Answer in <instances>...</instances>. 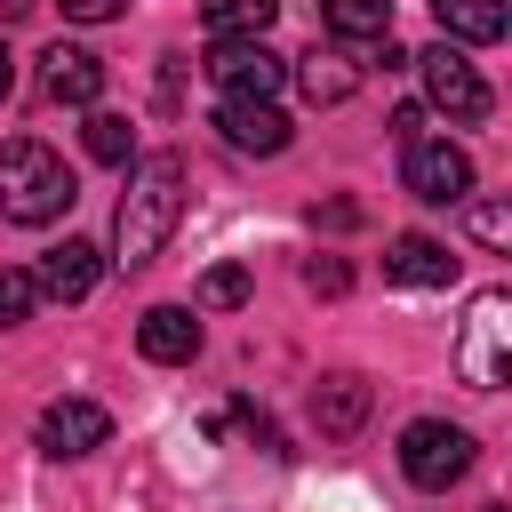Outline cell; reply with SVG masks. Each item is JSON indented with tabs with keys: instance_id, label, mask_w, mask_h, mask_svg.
Returning <instances> with one entry per match:
<instances>
[{
	"instance_id": "cell-26",
	"label": "cell",
	"mask_w": 512,
	"mask_h": 512,
	"mask_svg": "<svg viewBox=\"0 0 512 512\" xmlns=\"http://www.w3.org/2000/svg\"><path fill=\"white\" fill-rule=\"evenodd\" d=\"M312 224H336V232H344V224H360V208H352V200H328V208H312Z\"/></svg>"
},
{
	"instance_id": "cell-10",
	"label": "cell",
	"mask_w": 512,
	"mask_h": 512,
	"mask_svg": "<svg viewBox=\"0 0 512 512\" xmlns=\"http://www.w3.org/2000/svg\"><path fill=\"white\" fill-rule=\"evenodd\" d=\"M112 440V416L96 408V400H48L40 408V448L48 456H88V448H104Z\"/></svg>"
},
{
	"instance_id": "cell-21",
	"label": "cell",
	"mask_w": 512,
	"mask_h": 512,
	"mask_svg": "<svg viewBox=\"0 0 512 512\" xmlns=\"http://www.w3.org/2000/svg\"><path fill=\"white\" fill-rule=\"evenodd\" d=\"M200 304H216V312H232V304H248V264H216V272L200 280Z\"/></svg>"
},
{
	"instance_id": "cell-14",
	"label": "cell",
	"mask_w": 512,
	"mask_h": 512,
	"mask_svg": "<svg viewBox=\"0 0 512 512\" xmlns=\"http://www.w3.org/2000/svg\"><path fill=\"white\" fill-rule=\"evenodd\" d=\"M384 272H392L400 288H448V280H456V256H448L432 232H400V240L384 248Z\"/></svg>"
},
{
	"instance_id": "cell-16",
	"label": "cell",
	"mask_w": 512,
	"mask_h": 512,
	"mask_svg": "<svg viewBox=\"0 0 512 512\" xmlns=\"http://www.w3.org/2000/svg\"><path fill=\"white\" fill-rule=\"evenodd\" d=\"M272 16H280V0H200V24L216 40H264Z\"/></svg>"
},
{
	"instance_id": "cell-1",
	"label": "cell",
	"mask_w": 512,
	"mask_h": 512,
	"mask_svg": "<svg viewBox=\"0 0 512 512\" xmlns=\"http://www.w3.org/2000/svg\"><path fill=\"white\" fill-rule=\"evenodd\" d=\"M176 216H184V160H176V152L136 160V168H128V192H120V208H112V264H128V272L152 264V256L168 248Z\"/></svg>"
},
{
	"instance_id": "cell-25",
	"label": "cell",
	"mask_w": 512,
	"mask_h": 512,
	"mask_svg": "<svg viewBox=\"0 0 512 512\" xmlns=\"http://www.w3.org/2000/svg\"><path fill=\"white\" fill-rule=\"evenodd\" d=\"M392 136L416 144V136H424V104H400V112H392Z\"/></svg>"
},
{
	"instance_id": "cell-13",
	"label": "cell",
	"mask_w": 512,
	"mask_h": 512,
	"mask_svg": "<svg viewBox=\"0 0 512 512\" xmlns=\"http://www.w3.org/2000/svg\"><path fill=\"white\" fill-rule=\"evenodd\" d=\"M40 88L56 96V104H96L104 96V56H88V48H48L40 56Z\"/></svg>"
},
{
	"instance_id": "cell-15",
	"label": "cell",
	"mask_w": 512,
	"mask_h": 512,
	"mask_svg": "<svg viewBox=\"0 0 512 512\" xmlns=\"http://www.w3.org/2000/svg\"><path fill=\"white\" fill-rule=\"evenodd\" d=\"M432 16H440V40H456V48H488V40H504V0H432Z\"/></svg>"
},
{
	"instance_id": "cell-12",
	"label": "cell",
	"mask_w": 512,
	"mask_h": 512,
	"mask_svg": "<svg viewBox=\"0 0 512 512\" xmlns=\"http://www.w3.org/2000/svg\"><path fill=\"white\" fill-rule=\"evenodd\" d=\"M136 352L160 360V368H184V360L200 352V320H192L184 304H152V312L136 320Z\"/></svg>"
},
{
	"instance_id": "cell-7",
	"label": "cell",
	"mask_w": 512,
	"mask_h": 512,
	"mask_svg": "<svg viewBox=\"0 0 512 512\" xmlns=\"http://www.w3.org/2000/svg\"><path fill=\"white\" fill-rule=\"evenodd\" d=\"M216 136L232 144V152H256V160H272V152H288V112L272 104V96H224L216 104Z\"/></svg>"
},
{
	"instance_id": "cell-22",
	"label": "cell",
	"mask_w": 512,
	"mask_h": 512,
	"mask_svg": "<svg viewBox=\"0 0 512 512\" xmlns=\"http://www.w3.org/2000/svg\"><path fill=\"white\" fill-rule=\"evenodd\" d=\"M32 304H40V280L32 272H0V328L32 320Z\"/></svg>"
},
{
	"instance_id": "cell-18",
	"label": "cell",
	"mask_w": 512,
	"mask_h": 512,
	"mask_svg": "<svg viewBox=\"0 0 512 512\" xmlns=\"http://www.w3.org/2000/svg\"><path fill=\"white\" fill-rule=\"evenodd\" d=\"M296 80H304V96H312V104H344V96L360 88V72H352V64H344L336 48H328V56L312 48V56L296 64Z\"/></svg>"
},
{
	"instance_id": "cell-2",
	"label": "cell",
	"mask_w": 512,
	"mask_h": 512,
	"mask_svg": "<svg viewBox=\"0 0 512 512\" xmlns=\"http://www.w3.org/2000/svg\"><path fill=\"white\" fill-rule=\"evenodd\" d=\"M72 200H80V184L40 136H8L0 144V216L8 224H56Z\"/></svg>"
},
{
	"instance_id": "cell-6",
	"label": "cell",
	"mask_w": 512,
	"mask_h": 512,
	"mask_svg": "<svg viewBox=\"0 0 512 512\" xmlns=\"http://www.w3.org/2000/svg\"><path fill=\"white\" fill-rule=\"evenodd\" d=\"M400 184L424 208H456V200H472V160L448 136H416V144H400Z\"/></svg>"
},
{
	"instance_id": "cell-3",
	"label": "cell",
	"mask_w": 512,
	"mask_h": 512,
	"mask_svg": "<svg viewBox=\"0 0 512 512\" xmlns=\"http://www.w3.org/2000/svg\"><path fill=\"white\" fill-rule=\"evenodd\" d=\"M456 376L472 392H504V376H512V296L504 288H480L472 296L464 336H456Z\"/></svg>"
},
{
	"instance_id": "cell-9",
	"label": "cell",
	"mask_w": 512,
	"mask_h": 512,
	"mask_svg": "<svg viewBox=\"0 0 512 512\" xmlns=\"http://www.w3.org/2000/svg\"><path fill=\"white\" fill-rule=\"evenodd\" d=\"M40 296H56V304H80L96 280H104V248L96 240H56V248H40Z\"/></svg>"
},
{
	"instance_id": "cell-24",
	"label": "cell",
	"mask_w": 512,
	"mask_h": 512,
	"mask_svg": "<svg viewBox=\"0 0 512 512\" xmlns=\"http://www.w3.org/2000/svg\"><path fill=\"white\" fill-rule=\"evenodd\" d=\"M56 8H64L72 24H112V16H120V0H56Z\"/></svg>"
},
{
	"instance_id": "cell-23",
	"label": "cell",
	"mask_w": 512,
	"mask_h": 512,
	"mask_svg": "<svg viewBox=\"0 0 512 512\" xmlns=\"http://www.w3.org/2000/svg\"><path fill=\"white\" fill-rule=\"evenodd\" d=\"M304 288H312V296H344V288H352V272H344L336 256H312V264H304Z\"/></svg>"
},
{
	"instance_id": "cell-17",
	"label": "cell",
	"mask_w": 512,
	"mask_h": 512,
	"mask_svg": "<svg viewBox=\"0 0 512 512\" xmlns=\"http://www.w3.org/2000/svg\"><path fill=\"white\" fill-rule=\"evenodd\" d=\"M320 24L336 40H384L392 32V0H320Z\"/></svg>"
},
{
	"instance_id": "cell-8",
	"label": "cell",
	"mask_w": 512,
	"mask_h": 512,
	"mask_svg": "<svg viewBox=\"0 0 512 512\" xmlns=\"http://www.w3.org/2000/svg\"><path fill=\"white\" fill-rule=\"evenodd\" d=\"M208 80H216L224 96H280L288 64H280L264 40H216V48H208Z\"/></svg>"
},
{
	"instance_id": "cell-20",
	"label": "cell",
	"mask_w": 512,
	"mask_h": 512,
	"mask_svg": "<svg viewBox=\"0 0 512 512\" xmlns=\"http://www.w3.org/2000/svg\"><path fill=\"white\" fill-rule=\"evenodd\" d=\"M456 208H464V232L480 248H512V208L504 200H456Z\"/></svg>"
},
{
	"instance_id": "cell-19",
	"label": "cell",
	"mask_w": 512,
	"mask_h": 512,
	"mask_svg": "<svg viewBox=\"0 0 512 512\" xmlns=\"http://www.w3.org/2000/svg\"><path fill=\"white\" fill-rule=\"evenodd\" d=\"M80 144H88V160H104V168H128V160H136V128H128L120 112H88Z\"/></svg>"
},
{
	"instance_id": "cell-5",
	"label": "cell",
	"mask_w": 512,
	"mask_h": 512,
	"mask_svg": "<svg viewBox=\"0 0 512 512\" xmlns=\"http://www.w3.org/2000/svg\"><path fill=\"white\" fill-rule=\"evenodd\" d=\"M416 72H424V96H432L448 120H488V112H496L488 80L472 72V56H464L456 40H432V48L416 56Z\"/></svg>"
},
{
	"instance_id": "cell-27",
	"label": "cell",
	"mask_w": 512,
	"mask_h": 512,
	"mask_svg": "<svg viewBox=\"0 0 512 512\" xmlns=\"http://www.w3.org/2000/svg\"><path fill=\"white\" fill-rule=\"evenodd\" d=\"M16 88V56H8V40H0V96Z\"/></svg>"
},
{
	"instance_id": "cell-4",
	"label": "cell",
	"mask_w": 512,
	"mask_h": 512,
	"mask_svg": "<svg viewBox=\"0 0 512 512\" xmlns=\"http://www.w3.org/2000/svg\"><path fill=\"white\" fill-rule=\"evenodd\" d=\"M400 472H408L416 488H456V480L472 472V432H464V424H440V416H416V424L400 432Z\"/></svg>"
},
{
	"instance_id": "cell-11",
	"label": "cell",
	"mask_w": 512,
	"mask_h": 512,
	"mask_svg": "<svg viewBox=\"0 0 512 512\" xmlns=\"http://www.w3.org/2000/svg\"><path fill=\"white\" fill-rule=\"evenodd\" d=\"M312 424H320L328 440H352V432L368 424V376H352V368H328V376L312 384Z\"/></svg>"
}]
</instances>
